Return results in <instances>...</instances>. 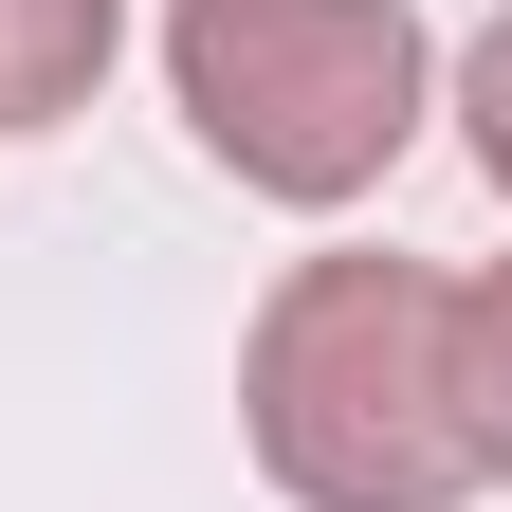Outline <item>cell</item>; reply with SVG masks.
<instances>
[{"label": "cell", "instance_id": "obj_1", "mask_svg": "<svg viewBox=\"0 0 512 512\" xmlns=\"http://www.w3.org/2000/svg\"><path fill=\"white\" fill-rule=\"evenodd\" d=\"M439 311H458V275H421V256H293L275 275V311L238 348V421L293 512H458L476 494Z\"/></svg>", "mask_w": 512, "mask_h": 512}, {"label": "cell", "instance_id": "obj_2", "mask_svg": "<svg viewBox=\"0 0 512 512\" xmlns=\"http://www.w3.org/2000/svg\"><path fill=\"white\" fill-rule=\"evenodd\" d=\"M165 92L256 202H366L421 147L439 55L403 0H165Z\"/></svg>", "mask_w": 512, "mask_h": 512}, {"label": "cell", "instance_id": "obj_3", "mask_svg": "<svg viewBox=\"0 0 512 512\" xmlns=\"http://www.w3.org/2000/svg\"><path fill=\"white\" fill-rule=\"evenodd\" d=\"M110 37H128V0H0V128L92 110L110 92Z\"/></svg>", "mask_w": 512, "mask_h": 512}, {"label": "cell", "instance_id": "obj_4", "mask_svg": "<svg viewBox=\"0 0 512 512\" xmlns=\"http://www.w3.org/2000/svg\"><path fill=\"white\" fill-rule=\"evenodd\" d=\"M439 366H458V439H476V476H512V256H494V275H458Z\"/></svg>", "mask_w": 512, "mask_h": 512}, {"label": "cell", "instance_id": "obj_5", "mask_svg": "<svg viewBox=\"0 0 512 512\" xmlns=\"http://www.w3.org/2000/svg\"><path fill=\"white\" fill-rule=\"evenodd\" d=\"M458 147H476V183L512 202V19H476V55H458Z\"/></svg>", "mask_w": 512, "mask_h": 512}]
</instances>
